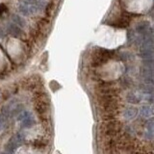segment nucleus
<instances>
[{
  "label": "nucleus",
  "mask_w": 154,
  "mask_h": 154,
  "mask_svg": "<svg viewBox=\"0 0 154 154\" xmlns=\"http://www.w3.org/2000/svg\"><path fill=\"white\" fill-rule=\"evenodd\" d=\"M36 110L38 115H41V117H45L47 115L48 110H49L48 102H46V100H43L42 98L38 99L36 103Z\"/></svg>",
  "instance_id": "nucleus-5"
},
{
  "label": "nucleus",
  "mask_w": 154,
  "mask_h": 154,
  "mask_svg": "<svg viewBox=\"0 0 154 154\" xmlns=\"http://www.w3.org/2000/svg\"><path fill=\"white\" fill-rule=\"evenodd\" d=\"M138 110L136 108H128L124 111V117L126 119H132L137 116Z\"/></svg>",
  "instance_id": "nucleus-11"
},
{
  "label": "nucleus",
  "mask_w": 154,
  "mask_h": 154,
  "mask_svg": "<svg viewBox=\"0 0 154 154\" xmlns=\"http://www.w3.org/2000/svg\"><path fill=\"white\" fill-rule=\"evenodd\" d=\"M142 100V97H141V95L140 94H135V93H131V94H129L127 95V101L130 103H139L140 101Z\"/></svg>",
  "instance_id": "nucleus-12"
},
{
  "label": "nucleus",
  "mask_w": 154,
  "mask_h": 154,
  "mask_svg": "<svg viewBox=\"0 0 154 154\" xmlns=\"http://www.w3.org/2000/svg\"><path fill=\"white\" fill-rule=\"evenodd\" d=\"M140 112H141V115L143 116V117L148 118V117H150V116H152L153 111L151 108H149L148 106H143Z\"/></svg>",
  "instance_id": "nucleus-13"
},
{
  "label": "nucleus",
  "mask_w": 154,
  "mask_h": 154,
  "mask_svg": "<svg viewBox=\"0 0 154 154\" xmlns=\"http://www.w3.org/2000/svg\"><path fill=\"white\" fill-rule=\"evenodd\" d=\"M8 11V9H7V6L5 5L4 3H1L0 4V17L3 16V14L4 13H6Z\"/></svg>",
  "instance_id": "nucleus-15"
},
{
  "label": "nucleus",
  "mask_w": 154,
  "mask_h": 154,
  "mask_svg": "<svg viewBox=\"0 0 154 154\" xmlns=\"http://www.w3.org/2000/svg\"><path fill=\"white\" fill-rule=\"evenodd\" d=\"M12 20L14 24H16V25H17L20 28L26 26V21L24 20V18H22L19 16H17V14H14V16L12 17Z\"/></svg>",
  "instance_id": "nucleus-10"
},
{
  "label": "nucleus",
  "mask_w": 154,
  "mask_h": 154,
  "mask_svg": "<svg viewBox=\"0 0 154 154\" xmlns=\"http://www.w3.org/2000/svg\"><path fill=\"white\" fill-rule=\"evenodd\" d=\"M96 91L98 93V94H113L118 93V89L112 84L105 83L97 87Z\"/></svg>",
  "instance_id": "nucleus-4"
},
{
  "label": "nucleus",
  "mask_w": 154,
  "mask_h": 154,
  "mask_svg": "<svg viewBox=\"0 0 154 154\" xmlns=\"http://www.w3.org/2000/svg\"><path fill=\"white\" fill-rule=\"evenodd\" d=\"M150 28L149 27V23L146 21H142L141 23H139L137 27H136V30L138 33H141V34H148V29Z\"/></svg>",
  "instance_id": "nucleus-8"
},
{
  "label": "nucleus",
  "mask_w": 154,
  "mask_h": 154,
  "mask_svg": "<svg viewBox=\"0 0 154 154\" xmlns=\"http://www.w3.org/2000/svg\"><path fill=\"white\" fill-rule=\"evenodd\" d=\"M22 143H23V137H21L20 134L16 135V136L11 138V140H10L7 144L6 148L9 152H14V149L17 148L19 146H21Z\"/></svg>",
  "instance_id": "nucleus-3"
},
{
  "label": "nucleus",
  "mask_w": 154,
  "mask_h": 154,
  "mask_svg": "<svg viewBox=\"0 0 154 154\" xmlns=\"http://www.w3.org/2000/svg\"><path fill=\"white\" fill-rule=\"evenodd\" d=\"M120 130H122V124L115 119H106V122H104L100 125L101 133L105 134L106 136L110 138L119 136Z\"/></svg>",
  "instance_id": "nucleus-1"
},
{
  "label": "nucleus",
  "mask_w": 154,
  "mask_h": 154,
  "mask_svg": "<svg viewBox=\"0 0 154 154\" xmlns=\"http://www.w3.org/2000/svg\"><path fill=\"white\" fill-rule=\"evenodd\" d=\"M130 21H131V17H130V14H123L122 16L114 23V25L117 27H119V28H124V27L129 26Z\"/></svg>",
  "instance_id": "nucleus-6"
},
{
  "label": "nucleus",
  "mask_w": 154,
  "mask_h": 154,
  "mask_svg": "<svg viewBox=\"0 0 154 154\" xmlns=\"http://www.w3.org/2000/svg\"><path fill=\"white\" fill-rule=\"evenodd\" d=\"M34 144H35V146H37V147H40V146H45V143H42L41 140H36V142L34 143Z\"/></svg>",
  "instance_id": "nucleus-16"
},
{
  "label": "nucleus",
  "mask_w": 154,
  "mask_h": 154,
  "mask_svg": "<svg viewBox=\"0 0 154 154\" xmlns=\"http://www.w3.org/2000/svg\"><path fill=\"white\" fill-rule=\"evenodd\" d=\"M3 127H4V120L0 119V131L3 129Z\"/></svg>",
  "instance_id": "nucleus-18"
},
{
  "label": "nucleus",
  "mask_w": 154,
  "mask_h": 154,
  "mask_svg": "<svg viewBox=\"0 0 154 154\" xmlns=\"http://www.w3.org/2000/svg\"><path fill=\"white\" fill-rule=\"evenodd\" d=\"M21 126L24 127V128H30L32 127L34 124H35V119H34L33 116L31 115L30 117H28L26 119H24L23 120H21Z\"/></svg>",
  "instance_id": "nucleus-9"
},
{
  "label": "nucleus",
  "mask_w": 154,
  "mask_h": 154,
  "mask_svg": "<svg viewBox=\"0 0 154 154\" xmlns=\"http://www.w3.org/2000/svg\"><path fill=\"white\" fill-rule=\"evenodd\" d=\"M20 1L24 4H30V5L36 3V0H20Z\"/></svg>",
  "instance_id": "nucleus-17"
},
{
  "label": "nucleus",
  "mask_w": 154,
  "mask_h": 154,
  "mask_svg": "<svg viewBox=\"0 0 154 154\" xmlns=\"http://www.w3.org/2000/svg\"><path fill=\"white\" fill-rule=\"evenodd\" d=\"M18 11L21 13V14H23V16H29V7L27 6L26 4L24 3H20L18 5Z\"/></svg>",
  "instance_id": "nucleus-14"
},
{
  "label": "nucleus",
  "mask_w": 154,
  "mask_h": 154,
  "mask_svg": "<svg viewBox=\"0 0 154 154\" xmlns=\"http://www.w3.org/2000/svg\"><path fill=\"white\" fill-rule=\"evenodd\" d=\"M8 30H9V32L11 33L13 36L17 37V38H21L23 36V32L21 31L20 27H18L14 23L10 24V25L8 26Z\"/></svg>",
  "instance_id": "nucleus-7"
},
{
  "label": "nucleus",
  "mask_w": 154,
  "mask_h": 154,
  "mask_svg": "<svg viewBox=\"0 0 154 154\" xmlns=\"http://www.w3.org/2000/svg\"><path fill=\"white\" fill-rule=\"evenodd\" d=\"M113 56V52L105 48H95L93 55H91V66H99L105 64L111 57Z\"/></svg>",
  "instance_id": "nucleus-2"
}]
</instances>
